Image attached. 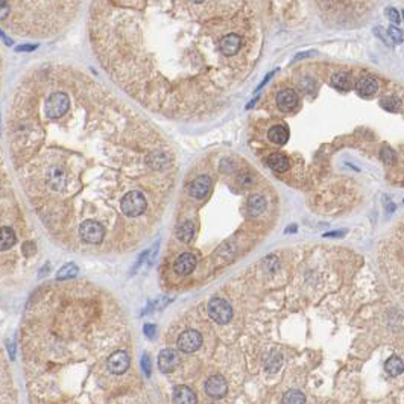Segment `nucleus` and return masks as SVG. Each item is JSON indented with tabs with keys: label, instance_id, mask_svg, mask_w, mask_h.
I'll use <instances>...</instances> for the list:
<instances>
[{
	"label": "nucleus",
	"instance_id": "nucleus-1",
	"mask_svg": "<svg viewBox=\"0 0 404 404\" xmlns=\"http://www.w3.org/2000/svg\"><path fill=\"white\" fill-rule=\"evenodd\" d=\"M89 32L122 85L195 99L219 95L252 67L263 23L255 0H93Z\"/></svg>",
	"mask_w": 404,
	"mask_h": 404
},
{
	"label": "nucleus",
	"instance_id": "nucleus-2",
	"mask_svg": "<svg viewBox=\"0 0 404 404\" xmlns=\"http://www.w3.org/2000/svg\"><path fill=\"white\" fill-rule=\"evenodd\" d=\"M85 0H0L5 31L26 38H46L75 21Z\"/></svg>",
	"mask_w": 404,
	"mask_h": 404
},
{
	"label": "nucleus",
	"instance_id": "nucleus-3",
	"mask_svg": "<svg viewBox=\"0 0 404 404\" xmlns=\"http://www.w3.org/2000/svg\"><path fill=\"white\" fill-rule=\"evenodd\" d=\"M70 108V98L66 92H53L49 95V98L44 102V111L46 116L50 119H60L63 117Z\"/></svg>",
	"mask_w": 404,
	"mask_h": 404
},
{
	"label": "nucleus",
	"instance_id": "nucleus-4",
	"mask_svg": "<svg viewBox=\"0 0 404 404\" xmlns=\"http://www.w3.org/2000/svg\"><path fill=\"white\" fill-rule=\"evenodd\" d=\"M120 208H122V213L128 217H137L140 214H143V211L146 210V198L137 192V190H132L129 193H126L122 202H120Z\"/></svg>",
	"mask_w": 404,
	"mask_h": 404
},
{
	"label": "nucleus",
	"instance_id": "nucleus-5",
	"mask_svg": "<svg viewBox=\"0 0 404 404\" xmlns=\"http://www.w3.org/2000/svg\"><path fill=\"white\" fill-rule=\"evenodd\" d=\"M325 12H356V8L366 6L369 0H316Z\"/></svg>",
	"mask_w": 404,
	"mask_h": 404
},
{
	"label": "nucleus",
	"instance_id": "nucleus-6",
	"mask_svg": "<svg viewBox=\"0 0 404 404\" xmlns=\"http://www.w3.org/2000/svg\"><path fill=\"white\" fill-rule=\"evenodd\" d=\"M208 314L210 318L216 322V324H220V325H225L231 321L233 318V308L231 305L226 303L225 300L222 298H213L210 303H208Z\"/></svg>",
	"mask_w": 404,
	"mask_h": 404
},
{
	"label": "nucleus",
	"instance_id": "nucleus-7",
	"mask_svg": "<svg viewBox=\"0 0 404 404\" xmlns=\"http://www.w3.org/2000/svg\"><path fill=\"white\" fill-rule=\"evenodd\" d=\"M79 236L82 237V240H85L87 243H101L103 236H105V229L101 223L93 222V220H85L81 223L79 226Z\"/></svg>",
	"mask_w": 404,
	"mask_h": 404
},
{
	"label": "nucleus",
	"instance_id": "nucleus-8",
	"mask_svg": "<svg viewBox=\"0 0 404 404\" xmlns=\"http://www.w3.org/2000/svg\"><path fill=\"white\" fill-rule=\"evenodd\" d=\"M202 345V336L195 330H187L178 337V348L183 353H195Z\"/></svg>",
	"mask_w": 404,
	"mask_h": 404
},
{
	"label": "nucleus",
	"instance_id": "nucleus-9",
	"mask_svg": "<svg viewBox=\"0 0 404 404\" xmlns=\"http://www.w3.org/2000/svg\"><path fill=\"white\" fill-rule=\"evenodd\" d=\"M106 366L109 369V372L112 374H123L128 368H129V356L119 350V351H114L109 357H108V362H106Z\"/></svg>",
	"mask_w": 404,
	"mask_h": 404
},
{
	"label": "nucleus",
	"instance_id": "nucleus-10",
	"mask_svg": "<svg viewBox=\"0 0 404 404\" xmlns=\"http://www.w3.org/2000/svg\"><path fill=\"white\" fill-rule=\"evenodd\" d=\"M205 392L211 398H222L228 392V385L223 377L220 376H213L207 380L205 383Z\"/></svg>",
	"mask_w": 404,
	"mask_h": 404
},
{
	"label": "nucleus",
	"instance_id": "nucleus-11",
	"mask_svg": "<svg viewBox=\"0 0 404 404\" xmlns=\"http://www.w3.org/2000/svg\"><path fill=\"white\" fill-rule=\"evenodd\" d=\"M180 365V356L174 350H163L158 356V368L161 372L169 374Z\"/></svg>",
	"mask_w": 404,
	"mask_h": 404
},
{
	"label": "nucleus",
	"instance_id": "nucleus-12",
	"mask_svg": "<svg viewBox=\"0 0 404 404\" xmlns=\"http://www.w3.org/2000/svg\"><path fill=\"white\" fill-rule=\"evenodd\" d=\"M210 187H211V178L207 177V175H201V177H198L196 180H193L190 183L189 193L195 199H202L210 192Z\"/></svg>",
	"mask_w": 404,
	"mask_h": 404
},
{
	"label": "nucleus",
	"instance_id": "nucleus-13",
	"mask_svg": "<svg viewBox=\"0 0 404 404\" xmlns=\"http://www.w3.org/2000/svg\"><path fill=\"white\" fill-rule=\"evenodd\" d=\"M298 102H300L298 95H297L295 90H292V89H284V90H281V92L277 95V105H278V108H280L281 111H284V112H289V111L295 109L297 105H298Z\"/></svg>",
	"mask_w": 404,
	"mask_h": 404
},
{
	"label": "nucleus",
	"instance_id": "nucleus-14",
	"mask_svg": "<svg viewBox=\"0 0 404 404\" xmlns=\"http://www.w3.org/2000/svg\"><path fill=\"white\" fill-rule=\"evenodd\" d=\"M174 268H175V272L177 274H180V275H189L196 268V258H195L193 254L184 252V254H181L175 260V266Z\"/></svg>",
	"mask_w": 404,
	"mask_h": 404
},
{
	"label": "nucleus",
	"instance_id": "nucleus-15",
	"mask_svg": "<svg viewBox=\"0 0 404 404\" xmlns=\"http://www.w3.org/2000/svg\"><path fill=\"white\" fill-rule=\"evenodd\" d=\"M356 90H357V93L362 98H371V96H374L377 93L379 82L374 78H371V76H365V78H362V79L357 81Z\"/></svg>",
	"mask_w": 404,
	"mask_h": 404
},
{
	"label": "nucleus",
	"instance_id": "nucleus-16",
	"mask_svg": "<svg viewBox=\"0 0 404 404\" xmlns=\"http://www.w3.org/2000/svg\"><path fill=\"white\" fill-rule=\"evenodd\" d=\"M174 401L178 404H193L196 403V395H195V392L190 389V388H187V386H183V385H180V386H175L174 388Z\"/></svg>",
	"mask_w": 404,
	"mask_h": 404
},
{
	"label": "nucleus",
	"instance_id": "nucleus-17",
	"mask_svg": "<svg viewBox=\"0 0 404 404\" xmlns=\"http://www.w3.org/2000/svg\"><path fill=\"white\" fill-rule=\"evenodd\" d=\"M268 138L274 145H284L289 140V129L284 125H277L272 126L268 132Z\"/></svg>",
	"mask_w": 404,
	"mask_h": 404
},
{
	"label": "nucleus",
	"instance_id": "nucleus-18",
	"mask_svg": "<svg viewBox=\"0 0 404 404\" xmlns=\"http://www.w3.org/2000/svg\"><path fill=\"white\" fill-rule=\"evenodd\" d=\"M268 166L274 170V172H278V174H283L286 170H289V160L287 157H284L283 154H272L269 155L268 158Z\"/></svg>",
	"mask_w": 404,
	"mask_h": 404
},
{
	"label": "nucleus",
	"instance_id": "nucleus-19",
	"mask_svg": "<svg viewBox=\"0 0 404 404\" xmlns=\"http://www.w3.org/2000/svg\"><path fill=\"white\" fill-rule=\"evenodd\" d=\"M266 208V201L263 196L260 195H252L249 199H248V205H246V210L251 216H258L265 211Z\"/></svg>",
	"mask_w": 404,
	"mask_h": 404
},
{
	"label": "nucleus",
	"instance_id": "nucleus-20",
	"mask_svg": "<svg viewBox=\"0 0 404 404\" xmlns=\"http://www.w3.org/2000/svg\"><path fill=\"white\" fill-rule=\"evenodd\" d=\"M47 180H49L50 187L55 189V190L63 189L64 184H66V175H64V172H63L60 167H52V169L49 170V177H47Z\"/></svg>",
	"mask_w": 404,
	"mask_h": 404
},
{
	"label": "nucleus",
	"instance_id": "nucleus-21",
	"mask_svg": "<svg viewBox=\"0 0 404 404\" xmlns=\"http://www.w3.org/2000/svg\"><path fill=\"white\" fill-rule=\"evenodd\" d=\"M331 85L339 90H350L351 89V76L345 72H337L331 75Z\"/></svg>",
	"mask_w": 404,
	"mask_h": 404
},
{
	"label": "nucleus",
	"instance_id": "nucleus-22",
	"mask_svg": "<svg viewBox=\"0 0 404 404\" xmlns=\"http://www.w3.org/2000/svg\"><path fill=\"white\" fill-rule=\"evenodd\" d=\"M193 236H195V226L192 222H184L177 228V237L184 243H189L193 239Z\"/></svg>",
	"mask_w": 404,
	"mask_h": 404
},
{
	"label": "nucleus",
	"instance_id": "nucleus-23",
	"mask_svg": "<svg viewBox=\"0 0 404 404\" xmlns=\"http://www.w3.org/2000/svg\"><path fill=\"white\" fill-rule=\"evenodd\" d=\"M385 369H386L388 374H391V376H400V374L404 371L403 360H401L400 357L392 356L391 359L386 360V363H385Z\"/></svg>",
	"mask_w": 404,
	"mask_h": 404
},
{
	"label": "nucleus",
	"instance_id": "nucleus-24",
	"mask_svg": "<svg viewBox=\"0 0 404 404\" xmlns=\"http://www.w3.org/2000/svg\"><path fill=\"white\" fill-rule=\"evenodd\" d=\"M0 237H2V249H8L15 243V236L14 231L8 226H2L0 229Z\"/></svg>",
	"mask_w": 404,
	"mask_h": 404
},
{
	"label": "nucleus",
	"instance_id": "nucleus-25",
	"mask_svg": "<svg viewBox=\"0 0 404 404\" xmlns=\"http://www.w3.org/2000/svg\"><path fill=\"white\" fill-rule=\"evenodd\" d=\"M76 274H78V266L75 263H67L58 271L56 280H69V278H73Z\"/></svg>",
	"mask_w": 404,
	"mask_h": 404
},
{
	"label": "nucleus",
	"instance_id": "nucleus-26",
	"mask_svg": "<svg viewBox=\"0 0 404 404\" xmlns=\"http://www.w3.org/2000/svg\"><path fill=\"white\" fill-rule=\"evenodd\" d=\"M281 363H283V357H281V354H280V353H274V354L269 357V360H268V363H266V368H268L271 372H277V371L280 369Z\"/></svg>",
	"mask_w": 404,
	"mask_h": 404
},
{
	"label": "nucleus",
	"instance_id": "nucleus-27",
	"mask_svg": "<svg viewBox=\"0 0 404 404\" xmlns=\"http://www.w3.org/2000/svg\"><path fill=\"white\" fill-rule=\"evenodd\" d=\"M380 105H382L385 109L395 112V111H398V109H400V105H401V102H400V99H397V98H392V96H389V98H383V99L380 101Z\"/></svg>",
	"mask_w": 404,
	"mask_h": 404
},
{
	"label": "nucleus",
	"instance_id": "nucleus-28",
	"mask_svg": "<svg viewBox=\"0 0 404 404\" xmlns=\"http://www.w3.org/2000/svg\"><path fill=\"white\" fill-rule=\"evenodd\" d=\"M283 403L303 404V403H305V397H304V394H301L300 391H289V392L284 395V398H283Z\"/></svg>",
	"mask_w": 404,
	"mask_h": 404
},
{
	"label": "nucleus",
	"instance_id": "nucleus-29",
	"mask_svg": "<svg viewBox=\"0 0 404 404\" xmlns=\"http://www.w3.org/2000/svg\"><path fill=\"white\" fill-rule=\"evenodd\" d=\"M388 34H389L391 40H392L394 43H397V44H400V43H403L404 41L403 32H401L398 27H395V26H391V27L388 29Z\"/></svg>",
	"mask_w": 404,
	"mask_h": 404
},
{
	"label": "nucleus",
	"instance_id": "nucleus-30",
	"mask_svg": "<svg viewBox=\"0 0 404 404\" xmlns=\"http://www.w3.org/2000/svg\"><path fill=\"white\" fill-rule=\"evenodd\" d=\"M380 157H382V160H383L386 164H392V163L395 161V152H394L392 149H389V148H385V149L382 151Z\"/></svg>",
	"mask_w": 404,
	"mask_h": 404
},
{
	"label": "nucleus",
	"instance_id": "nucleus-31",
	"mask_svg": "<svg viewBox=\"0 0 404 404\" xmlns=\"http://www.w3.org/2000/svg\"><path fill=\"white\" fill-rule=\"evenodd\" d=\"M386 15H388V18H389L394 24H398V23H400V15H398V12H397L395 8H388V9H386Z\"/></svg>",
	"mask_w": 404,
	"mask_h": 404
},
{
	"label": "nucleus",
	"instance_id": "nucleus-32",
	"mask_svg": "<svg viewBox=\"0 0 404 404\" xmlns=\"http://www.w3.org/2000/svg\"><path fill=\"white\" fill-rule=\"evenodd\" d=\"M254 183V178L251 177V175H243L242 174V177H239V184L240 186H243V187H246V186H249V184H252Z\"/></svg>",
	"mask_w": 404,
	"mask_h": 404
},
{
	"label": "nucleus",
	"instance_id": "nucleus-33",
	"mask_svg": "<svg viewBox=\"0 0 404 404\" xmlns=\"http://www.w3.org/2000/svg\"><path fill=\"white\" fill-rule=\"evenodd\" d=\"M143 330H145V334H146L148 337H151V339H152V337H154V334H155V330H157V328H155V325H152V324H146Z\"/></svg>",
	"mask_w": 404,
	"mask_h": 404
},
{
	"label": "nucleus",
	"instance_id": "nucleus-34",
	"mask_svg": "<svg viewBox=\"0 0 404 404\" xmlns=\"http://www.w3.org/2000/svg\"><path fill=\"white\" fill-rule=\"evenodd\" d=\"M141 365H143V369L146 371V374L149 376V372H151V359H149V356H148V354H145V356H143Z\"/></svg>",
	"mask_w": 404,
	"mask_h": 404
},
{
	"label": "nucleus",
	"instance_id": "nucleus-35",
	"mask_svg": "<svg viewBox=\"0 0 404 404\" xmlns=\"http://www.w3.org/2000/svg\"><path fill=\"white\" fill-rule=\"evenodd\" d=\"M345 233H347L345 229H343V231H331V233H325L324 236H325V237H342Z\"/></svg>",
	"mask_w": 404,
	"mask_h": 404
},
{
	"label": "nucleus",
	"instance_id": "nucleus-36",
	"mask_svg": "<svg viewBox=\"0 0 404 404\" xmlns=\"http://www.w3.org/2000/svg\"><path fill=\"white\" fill-rule=\"evenodd\" d=\"M403 18H404V11H403Z\"/></svg>",
	"mask_w": 404,
	"mask_h": 404
}]
</instances>
